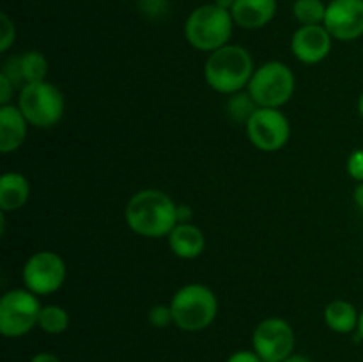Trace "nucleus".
I'll use <instances>...</instances> for the list:
<instances>
[{
  "label": "nucleus",
  "mask_w": 363,
  "mask_h": 362,
  "mask_svg": "<svg viewBox=\"0 0 363 362\" xmlns=\"http://www.w3.org/2000/svg\"><path fill=\"white\" fill-rule=\"evenodd\" d=\"M124 219L133 233L144 238L169 236L179 224L177 204L165 192L145 188L131 195L124 209Z\"/></svg>",
  "instance_id": "f257e3e1"
},
{
  "label": "nucleus",
  "mask_w": 363,
  "mask_h": 362,
  "mask_svg": "<svg viewBox=\"0 0 363 362\" xmlns=\"http://www.w3.org/2000/svg\"><path fill=\"white\" fill-rule=\"evenodd\" d=\"M254 75V60L247 48L225 45L209 53L204 64V78L211 89L222 94H236L248 85Z\"/></svg>",
  "instance_id": "f03ea898"
},
{
  "label": "nucleus",
  "mask_w": 363,
  "mask_h": 362,
  "mask_svg": "<svg viewBox=\"0 0 363 362\" xmlns=\"http://www.w3.org/2000/svg\"><path fill=\"white\" fill-rule=\"evenodd\" d=\"M234 20L230 11L216 4H204L194 9L184 23V35L194 48L201 52H215L229 45Z\"/></svg>",
  "instance_id": "7ed1b4c3"
},
{
  "label": "nucleus",
  "mask_w": 363,
  "mask_h": 362,
  "mask_svg": "<svg viewBox=\"0 0 363 362\" xmlns=\"http://www.w3.org/2000/svg\"><path fill=\"white\" fill-rule=\"evenodd\" d=\"M170 311L177 329L184 332H201L215 322L218 300L204 284H186L172 297Z\"/></svg>",
  "instance_id": "20e7f679"
},
{
  "label": "nucleus",
  "mask_w": 363,
  "mask_h": 362,
  "mask_svg": "<svg viewBox=\"0 0 363 362\" xmlns=\"http://www.w3.org/2000/svg\"><path fill=\"white\" fill-rule=\"evenodd\" d=\"M248 94L257 106L280 109L294 92V75L289 66L279 60H269L259 66L248 82Z\"/></svg>",
  "instance_id": "39448f33"
},
{
  "label": "nucleus",
  "mask_w": 363,
  "mask_h": 362,
  "mask_svg": "<svg viewBox=\"0 0 363 362\" xmlns=\"http://www.w3.org/2000/svg\"><path fill=\"white\" fill-rule=\"evenodd\" d=\"M18 106L28 124L35 128H52L64 116V96L48 82H34L21 87Z\"/></svg>",
  "instance_id": "423d86ee"
},
{
  "label": "nucleus",
  "mask_w": 363,
  "mask_h": 362,
  "mask_svg": "<svg viewBox=\"0 0 363 362\" xmlns=\"http://www.w3.org/2000/svg\"><path fill=\"white\" fill-rule=\"evenodd\" d=\"M41 304L38 295L25 290H11L0 298V332L6 337H23L38 327Z\"/></svg>",
  "instance_id": "0eeeda50"
},
{
  "label": "nucleus",
  "mask_w": 363,
  "mask_h": 362,
  "mask_svg": "<svg viewBox=\"0 0 363 362\" xmlns=\"http://www.w3.org/2000/svg\"><path fill=\"white\" fill-rule=\"evenodd\" d=\"M21 279L34 295H52L66 280V263L57 252L39 251L25 261Z\"/></svg>",
  "instance_id": "6e6552de"
},
{
  "label": "nucleus",
  "mask_w": 363,
  "mask_h": 362,
  "mask_svg": "<svg viewBox=\"0 0 363 362\" xmlns=\"http://www.w3.org/2000/svg\"><path fill=\"white\" fill-rule=\"evenodd\" d=\"M296 336L284 318H266L255 327L252 336L254 351L264 362H284L293 355Z\"/></svg>",
  "instance_id": "1a4fd4ad"
},
{
  "label": "nucleus",
  "mask_w": 363,
  "mask_h": 362,
  "mask_svg": "<svg viewBox=\"0 0 363 362\" xmlns=\"http://www.w3.org/2000/svg\"><path fill=\"white\" fill-rule=\"evenodd\" d=\"M247 135L252 144L264 153H273L287 144L291 126L287 117L279 109L259 106L247 123Z\"/></svg>",
  "instance_id": "9d476101"
},
{
  "label": "nucleus",
  "mask_w": 363,
  "mask_h": 362,
  "mask_svg": "<svg viewBox=\"0 0 363 362\" xmlns=\"http://www.w3.org/2000/svg\"><path fill=\"white\" fill-rule=\"evenodd\" d=\"M323 25L339 41H354L363 35V0H332L326 6Z\"/></svg>",
  "instance_id": "9b49d317"
},
{
  "label": "nucleus",
  "mask_w": 363,
  "mask_h": 362,
  "mask_svg": "<svg viewBox=\"0 0 363 362\" xmlns=\"http://www.w3.org/2000/svg\"><path fill=\"white\" fill-rule=\"evenodd\" d=\"M332 39L325 25H301L291 38V50L300 62L318 64L328 57Z\"/></svg>",
  "instance_id": "f8f14e48"
},
{
  "label": "nucleus",
  "mask_w": 363,
  "mask_h": 362,
  "mask_svg": "<svg viewBox=\"0 0 363 362\" xmlns=\"http://www.w3.org/2000/svg\"><path fill=\"white\" fill-rule=\"evenodd\" d=\"M4 75L13 82L14 85H27L34 82H45L48 73V62L46 57L38 50H28L18 57H11L4 66Z\"/></svg>",
  "instance_id": "ddd939ff"
},
{
  "label": "nucleus",
  "mask_w": 363,
  "mask_h": 362,
  "mask_svg": "<svg viewBox=\"0 0 363 362\" xmlns=\"http://www.w3.org/2000/svg\"><path fill=\"white\" fill-rule=\"evenodd\" d=\"M277 0H236L230 9L234 23L241 28H262L275 18Z\"/></svg>",
  "instance_id": "4468645a"
},
{
  "label": "nucleus",
  "mask_w": 363,
  "mask_h": 362,
  "mask_svg": "<svg viewBox=\"0 0 363 362\" xmlns=\"http://www.w3.org/2000/svg\"><path fill=\"white\" fill-rule=\"evenodd\" d=\"M28 121L20 106L0 105V153L16 151L27 137Z\"/></svg>",
  "instance_id": "2eb2a0df"
},
{
  "label": "nucleus",
  "mask_w": 363,
  "mask_h": 362,
  "mask_svg": "<svg viewBox=\"0 0 363 362\" xmlns=\"http://www.w3.org/2000/svg\"><path fill=\"white\" fill-rule=\"evenodd\" d=\"M169 245L181 259H195L202 254L206 245L204 233L194 224H177L169 234Z\"/></svg>",
  "instance_id": "dca6fc26"
},
{
  "label": "nucleus",
  "mask_w": 363,
  "mask_h": 362,
  "mask_svg": "<svg viewBox=\"0 0 363 362\" xmlns=\"http://www.w3.org/2000/svg\"><path fill=\"white\" fill-rule=\"evenodd\" d=\"M30 195L28 180L20 172H6L0 177V209L4 213L23 208Z\"/></svg>",
  "instance_id": "f3484780"
},
{
  "label": "nucleus",
  "mask_w": 363,
  "mask_h": 362,
  "mask_svg": "<svg viewBox=\"0 0 363 362\" xmlns=\"http://www.w3.org/2000/svg\"><path fill=\"white\" fill-rule=\"evenodd\" d=\"M358 314L357 307L347 300H333L325 309V322L333 332L350 334L358 329Z\"/></svg>",
  "instance_id": "a211bd4d"
},
{
  "label": "nucleus",
  "mask_w": 363,
  "mask_h": 362,
  "mask_svg": "<svg viewBox=\"0 0 363 362\" xmlns=\"http://www.w3.org/2000/svg\"><path fill=\"white\" fill-rule=\"evenodd\" d=\"M38 327L43 332L52 334V336L62 334L69 327V314L60 305H43L41 312H39Z\"/></svg>",
  "instance_id": "6ab92c4d"
},
{
  "label": "nucleus",
  "mask_w": 363,
  "mask_h": 362,
  "mask_svg": "<svg viewBox=\"0 0 363 362\" xmlns=\"http://www.w3.org/2000/svg\"><path fill=\"white\" fill-rule=\"evenodd\" d=\"M326 6L323 0H294L293 14L301 25H323L326 16Z\"/></svg>",
  "instance_id": "aec40b11"
},
{
  "label": "nucleus",
  "mask_w": 363,
  "mask_h": 362,
  "mask_svg": "<svg viewBox=\"0 0 363 362\" xmlns=\"http://www.w3.org/2000/svg\"><path fill=\"white\" fill-rule=\"evenodd\" d=\"M257 103L252 99V96L245 94V92H236V94H233L229 98V102H227V114H229L230 117H233V121H236V123H248V119H250L252 116H254V112L257 110Z\"/></svg>",
  "instance_id": "412c9836"
},
{
  "label": "nucleus",
  "mask_w": 363,
  "mask_h": 362,
  "mask_svg": "<svg viewBox=\"0 0 363 362\" xmlns=\"http://www.w3.org/2000/svg\"><path fill=\"white\" fill-rule=\"evenodd\" d=\"M14 38H16V27L11 20L9 14H0V52H7L13 46Z\"/></svg>",
  "instance_id": "4be33fe9"
},
{
  "label": "nucleus",
  "mask_w": 363,
  "mask_h": 362,
  "mask_svg": "<svg viewBox=\"0 0 363 362\" xmlns=\"http://www.w3.org/2000/svg\"><path fill=\"white\" fill-rule=\"evenodd\" d=\"M147 318L149 323H151L152 327H156V329H165L170 323H174L170 305H155V307H151V311H149Z\"/></svg>",
  "instance_id": "5701e85b"
},
{
  "label": "nucleus",
  "mask_w": 363,
  "mask_h": 362,
  "mask_svg": "<svg viewBox=\"0 0 363 362\" xmlns=\"http://www.w3.org/2000/svg\"><path fill=\"white\" fill-rule=\"evenodd\" d=\"M347 172L354 181H363V149H354L347 158Z\"/></svg>",
  "instance_id": "b1692460"
},
{
  "label": "nucleus",
  "mask_w": 363,
  "mask_h": 362,
  "mask_svg": "<svg viewBox=\"0 0 363 362\" xmlns=\"http://www.w3.org/2000/svg\"><path fill=\"white\" fill-rule=\"evenodd\" d=\"M14 84L6 77L4 73H0V105H9V99L13 96Z\"/></svg>",
  "instance_id": "393cba45"
},
{
  "label": "nucleus",
  "mask_w": 363,
  "mask_h": 362,
  "mask_svg": "<svg viewBox=\"0 0 363 362\" xmlns=\"http://www.w3.org/2000/svg\"><path fill=\"white\" fill-rule=\"evenodd\" d=\"M225 362H264L254 350H240L234 351Z\"/></svg>",
  "instance_id": "a878e982"
},
{
  "label": "nucleus",
  "mask_w": 363,
  "mask_h": 362,
  "mask_svg": "<svg viewBox=\"0 0 363 362\" xmlns=\"http://www.w3.org/2000/svg\"><path fill=\"white\" fill-rule=\"evenodd\" d=\"M28 362H60V358L55 353H50V351H39Z\"/></svg>",
  "instance_id": "bb28decb"
},
{
  "label": "nucleus",
  "mask_w": 363,
  "mask_h": 362,
  "mask_svg": "<svg viewBox=\"0 0 363 362\" xmlns=\"http://www.w3.org/2000/svg\"><path fill=\"white\" fill-rule=\"evenodd\" d=\"M177 220L179 224H188L191 220V209L188 206H177Z\"/></svg>",
  "instance_id": "cd10ccee"
},
{
  "label": "nucleus",
  "mask_w": 363,
  "mask_h": 362,
  "mask_svg": "<svg viewBox=\"0 0 363 362\" xmlns=\"http://www.w3.org/2000/svg\"><path fill=\"white\" fill-rule=\"evenodd\" d=\"M353 197H354V202H357L358 208L363 209V181H362V183L357 185V188H354Z\"/></svg>",
  "instance_id": "c85d7f7f"
},
{
  "label": "nucleus",
  "mask_w": 363,
  "mask_h": 362,
  "mask_svg": "<svg viewBox=\"0 0 363 362\" xmlns=\"http://www.w3.org/2000/svg\"><path fill=\"white\" fill-rule=\"evenodd\" d=\"M284 362H312L311 358L307 357V355H301V353H293V355H289V357L286 358V361Z\"/></svg>",
  "instance_id": "c756f323"
},
{
  "label": "nucleus",
  "mask_w": 363,
  "mask_h": 362,
  "mask_svg": "<svg viewBox=\"0 0 363 362\" xmlns=\"http://www.w3.org/2000/svg\"><path fill=\"white\" fill-rule=\"evenodd\" d=\"M234 2H236V0H215V4H216V6H218V7H222V9H227V11H230V9H233Z\"/></svg>",
  "instance_id": "7c9ffc66"
},
{
  "label": "nucleus",
  "mask_w": 363,
  "mask_h": 362,
  "mask_svg": "<svg viewBox=\"0 0 363 362\" xmlns=\"http://www.w3.org/2000/svg\"><path fill=\"white\" fill-rule=\"evenodd\" d=\"M358 336H360V339H363V309L360 312V319H358Z\"/></svg>",
  "instance_id": "2f4dec72"
},
{
  "label": "nucleus",
  "mask_w": 363,
  "mask_h": 362,
  "mask_svg": "<svg viewBox=\"0 0 363 362\" xmlns=\"http://www.w3.org/2000/svg\"><path fill=\"white\" fill-rule=\"evenodd\" d=\"M358 112H360V116L363 117V92H362L360 99H358Z\"/></svg>",
  "instance_id": "473e14b6"
}]
</instances>
